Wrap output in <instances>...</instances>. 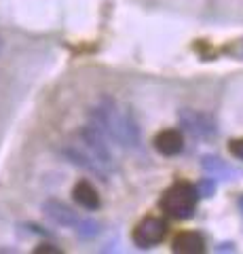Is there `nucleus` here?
<instances>
[{"instance_id": "1", "label": "nucleus", "mask_w": 243, "mask_h": 254, "mask_svg": "<svg viewBox=\"0 0 243 254\" xmlns=\"http://www.w3.org/2000/svg\"><path fill=\"white\" fill-rule=\"evenodd\" d=\"M89 123L116 146L138 148L140 146V129L131 113H121L116 102L108 95H101L99 102L89 110Z\"/></svg>"}, {"instance_id": "2", "label": "nucleus", "mask_w": 243, "mask_h": 254, "mask_svg": "<svg viewBox=\"0 0 243 254\" xmlns=\"http://www.w3.org/2000/svg\"><path fill=\"white\" fill-rule=\"evenodd\" d=\"M197 201H199L197 187L188 185V182H176L174 187H169L165 190V195L161 199V208L171 218L186 220L197 210Z\"/></svg>"}, {"instance_id": "3", "label": "nucleus", "mask_w": 243, "mask_h": 254, "mask_svg": "<svg viewBox=\"0 0 243 254\" xmlns=\"http://www.w3.org/2000/svg\"><path fill=\"white\" fill-rule=\"evenodd\" d=\"M81 142H83V148L87 150L108 174L116 170V159L110 150V144H108V140L101 136L91 123H87L81 129Z\"/></svg>"}, {"instance_id": "4", "label": "nucleus", "mask_w": 243, "mask_h": 254, "mask_svg": "<svg viewBox=\"0 0 243 254\" xmlns=\"http://www.w3.org/2000/svg\"><path fill=\"white\" fill-rule=\"evenodd\" d=\"M178 123L186 133H191L193 138L207 140V138H214L218 133L216 119L207 113H203V110H194V108L178 110Z\"/></svg>"}, {"instance_id": "5", "label": "nucleus", "mask_w": 243, "mask_h": 254, "mask_svg": "<svg viewBox=\"0 0 243 254\" xmlns=\"http://www.w3.org/2000/svg\"><path fill=\"white\" fill-rule=\"evenodd\" d=\"M167 235V222L163 218H144L133 231V244L138 248H152V246L161 244Z\"/></svg>"}, {"instance_id": "6", "label": "nucleus", "mask_w": 243, "mask_h": 254, "mask_svg": "<svg viewBox=\"0 0 243 254\" xmlns=\"http://www.w3.org/2000/svg\"><path fill=\"white\" fill-rule=\"evenodd\" d=\"M43 212H45V216L53 220L55 225L66 227V229H74V231L83 222V216H78V212H74L70 205H66L59 199H47L43 203Z\"/></svg>"}, {"instance_id": "7", "label": "nucleus", "mask_w": 243, "mask_h": 254, "mask_svg": "<svg viewBox=\"0 0 243 254\" xmlns=\"http://www.w3.org/2000/svg\"><path fill=\"white\" fill-rule=\"evenodd\" d=\"M61 155H64L72 165H76V168H81V170H85V172H89L91 176L99 178L101 182H108V176H110V174H108L104 168H101V165H99V163H97L96 159H93L85 148L66 146L64 150H61Z\"/></svg>"}, {"instance_id": "8", "label": "nucleus", "mask_w": 243, "mask_h": 254, "mask_svg": "<svg viewBox=\"0 0 243 254\" xmlns=\"http://www.w3.org/2000/svg\"><path fill=\"white\" fill-rule=\"evenodd\" d=\"M154 148L159 150L161 155L165 157H176L184 150V138H182V131L178 129H165L161 133H156L154 138Z\"/></svg>"}, {"instance_id": "9", "label": "nucleus", "mask_w": 243, "mask_h": 254, "mask_svg": "<svg viewBox=\"0 0 243 254\" xmlns=\"http://www.w3.org/2000/svg\"><path fill=\"white\" fill-rule=\"evenodd\" d=\"M205 250V240L197 231H182L174 240V252L178 254H201Z\"/></svg>"}, {"instance_id": "10", "label": "nucleus", "mask_w": 243, "mask_h": 254, "mask_svg": "<svg viewBox=\"0 0 243 254\" xmlns=\"http://www.w3.org/2000/svg\"><path fill=\"white\" fill-rule=\"evenodd\" d=\"M72 195H74V201L81 205V208L91 210V212L93 210H99L101 199H99L97 190H96V187H93L91 182H87V180L76 182L74 189H72Z\"/></svg>"}, {"instance_id": "11", "label": "nucleus", "mask_w": 243, "mask_h": 254, "mask_svg": "<svg viewBox=\"0 0 243 254\" xmlns=\"http://www.w3.org/2000/svg\"><path fill=\"white\" fill-rule=\"evenodd\" d=\"M203 168L211 172L214 176H229V174H235V170L229 168V165L218 157H203Z\"/></svg>"}, {"instance_id": "12", "label": "nucleus", "mask_w": 243, "mask_h": 254, "mask_svg": "<svg viewBox=\"0 0 243 254\" xmlns=\"http://www.w3.org/2000/svg\"><path fill=\"white\" fill-rule=\"evenodd\" d=\"M197 190H199V195H203V197H211V195L216 193V182H214V178H207V180L199 182Z\"/></svg>"}, {"instance_id": "13", "label": "nucleus", "mask_w": 243, "mask_h": 254, "mask_svg": "<svg viewBox=\"0 0 243 254\" xmlns=\"http://www.w3.org/2000/svg\"><path fill=\"white\" fill-rule=\"evenodd\" d=\"M229 153H231L233 157H237L239 161H243V138L231 142V144H229Z\"/></svg>"}, {"instance_id": "14", "label": "nucleus", "mask_w": 243, "mask_h": 254, "mask_svg": "<svg viewBox=\"0 0 243 254\" xmlns=\"http://www.w3.org/2000/svg\"><path fill=\"white\" fill-rule=\"evenodd\" d=\"M34 252L36 254H61V250L57 248V246H53V244H41Z\"/></svg>"}, {"instance_id": "15", "label": "nucleus", "mask_w": 243, "mask_h": 254, "mask_svg": "<svg viewBox=\"0 0 243 254\" xmlns=\"http://www.w3.org/2000/svg\"><path fill=\"white\" fill-rule=\"evenodd\" d=\"M239 210L243 212V197H241V199H239Z\"/></svg>"}, {"instance_id": "16", "label": "nucleus", "mask_w": 243, "mask_h": 254, "mask_svg": "<svg viewBox=\"0 0 243 254\" xmlns=\"http://www.w3.org/2000/svg\"><path fill=\"white\" fill-rule=\"evenodd\" d=\"M0 51H2V38H0Z\"/></svg>"}]
</instances>
